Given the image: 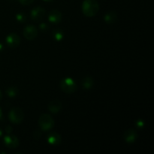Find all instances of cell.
Wrapping results in <instances>:
<instances>
[{"label":"cell","instance_id":"6da1fadb","mask_svg":"<svg viewBox=\"0 0 154 154\" xmlns=\"http://www.w3.org/2000/svg\"><path fill=\"white\" fill-rule=\"evenodd\" d=\"M99 10V5L96 0H84L82 4L83 13L85 16L91 17L96 16Z\"/></svg>","mask_w":154,"mask_h":154},{"label":"cell","instance_id":"7a4b0ae2","mask_svg":"<svg viewBox=\"0 0 154 154\" xmlns=\"http://www.w3.org/2000/svg\"><path fill=\"white\" fill-rule=\"evenodd\" d=\"M38 125L43 131H49L54 126V120L51 115L44 114L39 117Z\"/></svg>","mask_w":154,"mask_h":154},{"label":"cell","instance_id":"3957f363","mask_svg":"<svg viewBox=\"0 0 154 154\" xmlns=\"http://www.w3.org/2000/svg\"><path fill=\"white\" fill-rule=\"evenodd\" d=\"M10 121L14 124H20L22 123L24 118V114L22 109L20 108H13L10 111L8 114Z\"/></svg>","mask_w":154,"mask_h":154},{"label":"cell","instance_id":"277c9868","mask_svg":"<svg viewBox=\"0 0 154 154\" xmlns=\"http://www.w3.org/2000/svg\"><path fill=\"white\" fill-rule=\"evenodd\" d=\"M60 88L64 93H72L77 90V85L73 79L66 78L60 82Z\"/></svg>","mask_w":154,"mask_h":154},{"label":"cell","instance_id":"5b68a950","mask_svg":"<svg viewBox=\"0 0 154 154\" xmlns=\"http://www.w3.org/2000/svg\"><path fill=\"white\" fill-rule=\"evenodd\" d=\"M23 33V36L26 39L32 41L34 40L37 37L38 29L35 26L29 25L24 28Z\"/></svg>","mask_w":154,"mask_h":154},{"label":"cell","instance_id":"8992f818","mask_svg":"<svg viewBox=\"0 0 154 154\" xmlns=\"http://www.w3.org/2000/svg\"><path fill=\"white\" fill-rule=\"evenodd\" d=\"M46 11L42 7H36L33 8L31 11V18L32 20L36 22H40L45 17Z\"/></svg>","mask_w":154,"mask_h":154},{"label":"cell","instance_id":"52a82bcc","mask_svg":"<svg viewBox=\"0 0 154 154\" xmlns=\"http://www.w3.org/2000/svg\"><path fill=\"white\" fill-rule=\"evenodd\" d=\"M6 43L10 48H16L20 43V38L16 33H11L6 38Z\"/></svg>","mask_w":154,"mask_h":154},{"label":"cell","instance_id":"ba28073f","mask_svg":"<svg viewBox=\"0 0 154 154\" xmlns=\"http://www.w3.org/2000/svg\"><path fill=\"white\" fill-rule=\"evenodd\" d=\"M4 143L9 148H16L19 145V140L14 135H7L4 138Z\"/></svg>","mask_w":154,"mask_h":154},{"label":"cell","instance_id":"9c48e42d","mask_svg":"<svg viewBox=\"0 0 154 154\" xmlns=\"http://www.w3.org/2000/svg\"><path fill=\"white\" fill-rule=\"evenodd\" d=\"M138 138V134L134 129H128L124 132L123 138L128 144H132Z\"/></svg>","mask_w":154,"mask_h":154},{"label":"cell","instance_id":"30bf717a","mask_svg":"<svg viewBox=\"0 0 154 154\" xmlns=\"http://www.w3.org/2000/svg\"><path fill=\"white\" fill-rule=\"evenodd\" d=\"M48 110L51 111L53 114H57L60 112L62 108V104L60 101L55 99V100H52L48 103Z\"/></svg>","mask_w":154,"mask_h":154},{"label":"cell","instance_id":"8fae6325","mask_svg":"<svg viewBox=\"0 0 154 154\" xmlns=\"http://www.w3.org/2000/svg\"><path fill=\"white\" fill-rule=\"evenodd\" d=\"M48 20L53 23H58L62 20V14L58 10H53L48 15Z\"/></svg>","mask_w":154,"mask_h":154},{"label":"cell","instance_id":"7c38bea8","mask_svg":"<svg viewBox=\"0 0 154 154\" xmlns=\"http://www.w3.org/2000/svg\"><path fill=\"white\" fill-rule=\"evenodd\" d=\"M47 140H48V142L51 145H58L62 141L61 136L56 132H53L48 135Z\"/></svg>","mask_w":154,"mask_h":154},{"label":"cell","instance_id":"4fadbf2b","mask_svg":"<svg viewBox=\"0 0 154 154\" xmlns=\"http://www.w3.org/2000/svg\"><path fill=\"white\" fill-rule=\"evenodd\" d=\"M81 84H82V86L84 87V89H86V90H90V89H91L93 87L94 83H93V80L91 77L87 76L83 79Z\"/></svg>","mask_w":154,"mask_h":154},{"label":"cell","instance_id":"5bb4252c","mask_svg":"<svg viewBox=\"0 0 154 154\" xmlns=\"http://www.w3.org/2000/svg\"><path fill=\"white\" fill-rule=\"evenodd\" d=\"M117 19V14L115 12H110V13L107 14L105 16V20L108 23H114Z\"/></svg>","mask_w":154,"mask_h":154},{"label":"cell","instance_id":"9a60e30c","mask_svg":"<svg viewBox=\"0 0 154 154\" xmlns=\"http://www.w3.org/2000/svg\"><path fill=\"white\" fill-rule=\"evenodd\" d=\"M53 35H54V38L57 41H60L64 37V33L63 32H62L60 29H56L54 30V32H53Z\"/></svg>","mask_w":154,"mask_h":154},{"label":"cell","instance_id":"2e32d148","mask_svg":"<svg viewBox=\"0 0 154 154\" xmlns=\"http://www.w3.org/2000/svg\"><path fill=\"white\" fill-rule=\"evenodd\" d=\"M17 89L16 87H9L7 90H6V94L10 97H14V96H17Z\"/></svg>","mask_w":154,"mask_h":154},{"label":"cell","instance_id":"e0dca14e","mask_svg":"<svg viewBox=\"0 0 154 154\" xmlns=\"http://www.w3.org/2000/svg\"><path fill=\"white\" fill-rule=\"evenodd\" d=\"M18 1H19V2L20 4L24 5H30L31 3H32V2L34 0H18Z\"/></svg>","mask_w":154,"mask_h":154},{"label":"cell","instance_id":"ac0fdd59","mask_svg":"<svg viewBox=\"0 0 154 154\" xmlns=\"http://www.w3.org/2000/svg\"><path fill=\"white\" fill-rule=\"evenodd\" d=\"M17 19L20 22H23L26 19V17L24 16L23 14H17Z\"/></svg>","mask_w":154,"mask_h":154},{"label":"cell","instance_id":"d6986e66","mask_svg":"<svg viewBox=\"0 0 154 154\" xmlns=\"http://www.w3.org/2000/svg\"><path fill=\"white\" fill-rule=\"evenodd\" d=\"M2 111H1V109H0V120H1V118H2Z\"/></svg>","mask_w":154,"mask_h":154},{"label":"cell","instance_id":"ffe728a7","mask_svg":"<svg viewBox=\"0 0 154 154\" xmlns=\"http://www.w3.org/2000/svg\"><path fill=\"white\" fill-rule=\"evenodd\" d=\"M2 92H1V90H0V99H2Z\"/></svg>","mask_w":154,"mask_h":154},{"label":"cell","instance_id":"44dd1931","mask_svg":"<svg viewBox=\"0 0 154 154\" xmlns=\"http://www.w3.org/2000/svg\"><path fill=\"white\" fill-rule=\"evenodd\" d=\"M45 2H51V1H54V0H44Z\"/></svg>","mask_w":154,"mask_h":154},{"label":"cell","instance_id":"7402d4cb","mask_svg":"<svg viewBox=\"0 0 154 154\" xmlns=\"http://www.w3.org/2000/svg\"><path fill=\"white\" fill-rule=\"evenodd\" d=\"M2 135V132H1V130H0V135Z\"/></svg>","mask_w":154,"mask_h":154}]
</instances>
